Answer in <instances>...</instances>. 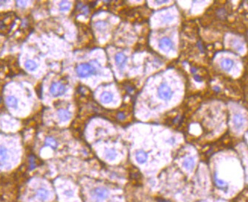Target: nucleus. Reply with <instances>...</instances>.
<instances>
[{"label":"nucleus","instance_id":"nucleus-14","mask_svg":"<svg viewBox=\"0 0 248 202\" xmlns=\"http://www.w3.org/2000/svg\"><path fill=\"white\" fill-rule=\"evenodd\" d=\"M113 99V95L109 92H103L100 96V100L102 103H108L112 102Z\"/></svg>","mask_w":248,"mask_h":202},{"label":"nucleus","instance_id":"nucleus-8","mask_svg":"<svg viewBox=\"0 0 248 202\" xmlns=\"http://www.w3.org/2000/svg\"><path fill=\"white\" fill-rule=\"evenodd\" d=\"M115 62L117 66H119V68H123L124 66H125V62L127 61V57L125 56V55L122 52H119L115 55Z\"/></svg>","mask_w":248,"mask_h":202},{"label":"nucleus","instance_id":"nucleus-4","mask_svg":"<svg viewBox=\"0 0 248 202\" xmlns=\"http://www.w3.org/2000/svg\"><path fill=\"white\" fill-rule=\"evenodd\" d=\"M50 90L53 96L59 97L63 95L66 89H65V86L61 83H53L51 84Z\"/></svg>","mask_w":248,"mask_h":202},{"label":"nucleus","instance_id":"nucleus-15","mask_svg":"<svg viewBox=\"0 0 248 202\" xmlns=\"http://www.w3.org/2000/svg\"><path fill=\"white\" fill-rule=\"evenodd\" d=\"M183 165L187 169H188V170L193 169V168L194 167V165H195V162H194V158H193V157H188V158H187L186 160L184 161Z\"/></svg>","mask_w":248,"mask_h":202},{"label":"nucleus","instance_id":"nucleus-10","mask_svg":"<svg viewBox=\"0 0 248 202\" xmlns=\"http://www.w3.org/2000/svg\"><path fill=\"white\" fill-rule=\"evenodd\" d=\"M49 195H50V193H49L48 191L46 189H43V188L38 189L37 192H36V196L41 201H46L48 198Z\"/></svg>","mask_w":248,"mask_h":202},{"label":"nucleus","instance_id":"nucleus-16","mask_svg":"<svg viewBox=\"0 0 248 202\" xmlns=\"http://www.w3.org/2000/svg\"><path fill=\"white\" fill-rule=\"evenodd\" d=\"M6 103H7V105L9 107L16 109L17 106H18V100L15 97L9 96L7 97V99H6Z\"/></svg>","mask_w":248,"mask_h":202},{"label":"nucleus","instance_id":"nucleus-2","mask_svg":"<svg viewBox=\"0 0 248 202\" xmlns=\"http://www.w3.org/2000/svg\"><path fill=\"white\" fill-rule=\"evenodd\" d=\"M76 71H77L78 75L81 78H87V77L96 73V70L91 65L87 64V63L79 65L77 67Z\"/></svg>","mask_w":248,"mask_h":202},{"label":"nucleus","instance_id":"nucleus-22","mask_svg":"<svg viewBox=\"0 0 248 202\" xmlns=\"http://www.w3.org/2000/svg\"><path fill=\"white\" fill-rule=\"evenodd\" d=\"M65 195L68 197H71L73 195V192L71 190H67L65 192Z\"/></svg>","mask_w":248,"mask_h":202},{"label":"nucleus","instance_id":"nucleus-6","mask_svg":"<svg viewBox=\"0 0 248 202\" xmlns=\"http://www.w3.org/2000/svg\"><path fill=\"white\" fill-rule=\"evenodd\" d=\"M108 191L105 189H104V188H96V189L93 191V196L99 200H102L106 198L107 197H108Z\"/></svg>","mask_w":248,"mask_h":202},{"label":"nucleus","instance_id":"nucleus-5","mask_svg":"<svg viewBox=\"0 0 248 202\" xmlns=\"http://www.w3.org/2000/svg\"><path fill=\"white\" fill-rule=\"evenodd\" d=\"M159 47L164 52H169V51L173 50V44L171 42V40L169 38L164 37L163 39L160 40V44H159Z\"/></svg>","mask_w":248,"mask_h":202},{"label":"nucleus","instance_id":"nucleus-17","mask_svg":"<svg viewBox=\"0 0 248 202\" xmlns=\"http://www.w3.org/2000/svg\"><path fill=\"white\" fill-rule=\"evenodd\" d=\"M24 66H25L26 69H28V70L34 71L35 69L37 68V64H36L34 61H33V60L29 59L27 60V61H26Z\"/></svg>","mask_w":248,"mask_h":202},{"label":"nucleus","instance_id":"nucleus-21","mask_svg":"<svg viewBox=\"0 0 248 202\" xmlns=\"http://www.w3.org/2000/svg\"><path fill=\"white\" fill-rule=\"evenodd\" d=\"M215 183H216L217 186L219 188H222V189H224V188L227 187V183L226 182H224L223 180L219 179H215Z\"/></svg>","mask_w":248,"mask_h":202},{"label":"nucleus","instance_id":"nucleus-25","mask_svg":"<svg viewBox=\"0 0 248 202\" xmlns=\"http://www.w3.org/2000/svg\"><path fill=\"white\" fill-rule=\"evenodd\" d=\"M18 5H26L25 2L20 1V2H18Z\"/></svg>","mask_w":248,"mask_h":202},{"label":"nucleus","instance_id":"nucleus-20","mask_svg":"<svg viewBox=\"0 0 248 202\" xmlns=\"http://www.w3.org/2000/svg\"><path fill=\"white\" fill-rule=\"evenodd\" d=\"M71 7V4L69 2L67 1H62L60 4L61 10H68Z\"/></svg>","mask_w":248,"mask_h":202},{"label":"nucleus","instance_id":"nucleus-3","mask_svg":"<svg viewBox=\"0 0 248 202\" xmlns=\"http://www.w3.org/2000/svg\"><path fill=\"white\" fill-rule=\"evenodd\" d=\"M158 95L162 100L168 101L172 97L173 92L168 84L163 83L158 88Z\"/></svg>","mask_w":248,"mask_h":202},{"label":"nucleus","instance_id":"nucleus-9","mask_svg":"<svg viewBox=\"0 0 248 202\" xmlns=\"http://www.w3.org/2000/svg\"><path fill=\"white\" fill-rule=\"evenodd\" d=\"M58 115H59V118L60 119L61 121L62 122L68 121L71 118V113L68 110L64 109H61L58 111Z\"/></svg>","mask_w":248,"mask_h":202},{"label":"nucleus","instance_id":"nucleus-7","mask_svg":"<svg viewBox=\"0 0 248 202\" xmlns=\"http://www.w3.org/2000/svg\"><path fill=\"white\" fill-rule=\"evenodd\" d=\"M234 126L236 129H240L243 127L244 123V118L241 114H235L233 118Z\"/></svg>","mask_w":248,"mask_h":202},{"label":"nucleus","instance_id":"nucleus-18","mask_svg":"<svg viewBox=\"0 0 248 202\" xmlns=\"http://www.w3.org/2000/svg\"><path fill=\"white\" fill-rule=\"evenodd\" d=\"M46 145L51 147L53 149H56L57 147V142L53 138L48 137V138H46Z\"/></svg>","mask_w":248,"mask_h":202},{"label":"nucleus","instance_id":"nucleus-19","mask_svg":"<svg viewBox=\"0 0 248 202\" xmlns=\"http://www.w3.org/2000/svg\"><path fill=\"white\" fill-rule=\"evenodd\" d=\"M105 157L108 160H113L117 157V153H116L115 151L113 150V149H110V150H108L106 153H105Z\"/></svg>","mask_w":248,"mask_h":202},{"label":"nucleus","instance_id":"nucleus-1","mask_svg":"<svg viewBox=\"0 0 248 202\" xmlns=\"http://www.w3.org/2000/svg\"><path fill=\"white\" fill-rule=\"evenodd\" d=\"M15 24V14L5 13L0 15V34L9 33Z\"/></svg>","mask_w":248,"mask_h":202},{"label":"nucleus","instance_id":"nucleus-11","mask_svg":"<svg viewBox=\"0 0 248 202\" xmlns=\"http://www.w3.org/2000/svg\"><path fill=\"white\" fill-rule=\"evenodd\" d=\"M147 154L143 151H139L136 153V160L140 164L144 163L147 160Z\"/></svg>","mask_w":248,"mask_h":202},{"label":"nucleus","instance_id":"nucleus-12","mask_svg":"<svg viewBox=\"0 0 248 202\" xmlns=\"http://www.w3.org/2000/svg\"><path fill=\"white\" fill-rule=\"evenodd\" d=\"M234 66V62L232 60L229 59V58H226V59L222 60L221 62L222 69H224L226 71H230L232 69Z\"/></svg>","mask_w":248,"mask_h":202},{"label":"nucleus","instance_id":"nucleus-13","mask_svg":"<svg viewBox=\"0 0 248 202\" xmlns=\"http://www.w3.org/2000/svg\"><path fill=\"white\" fill-rule=\"evenodd\" d=\"M8 159L7 149L3 146H0V165H3Z\"/></svg>","mask_w":248,"mask_h":202},{"label":"nucleus","instance_id":"nucleus-23","mask_svg":"<svg viewBox=\"0 0 248 202\" xmlns=\"http://www.w3.org/2000/svg\"><path fill=\"white\" fill-rule=\"evenodd\" d=\"M118 117H119V119H122L125 118V115H124L122 112H119V115H118Z\"/></svg>","mask_w":248,"mask_h":202},{"label":"nucleus","instance_id":"nucleus-24","mask_svg":"<svg viewBox=\"0 0 248 202\" xmlns=\"http://www.w3.org/2000/svg\"><path fill=\"white\" fill-rule=\"evenodd\" d=\"M156 2L157 3V4H163V3H165V2H168V1H156Z\"/></svg>","mask_w":248,"mask_h":202}]
</instances>
